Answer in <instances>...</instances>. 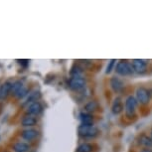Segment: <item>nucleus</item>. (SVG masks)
<instances>
[{
	"instance_id": "9b49d317",
	"label": "nucleus",
	"mask_w": 152,
	"mask_h": 152,
	"mask_svg": "<svg viewBox=\"0 0 152 152\" xmlns=\"http://www.w3.org/2000/svg\"><path fill=\"white\" fill-rule=\"evenodd\" d=\"M123 110V102L120 97H116L114 99L113 104H111V111L114 114H119L120 113H122Z\"/></svg>"
},
{
	"instance_id": "4be33fe9",
	"label": "nucleus",
	"mask_w": 152,
	"mask_h": 152,
	"mask_svg": "<svg viewBox=\"0 0 152 152\" xmlns=\"http://www.w3.org/2000/svg\"><path fill=\"white\" fill-rule=\"evenodd\" d=\"M17 62L22 66H24V67H27L28 64H29V60H17Z\"/></svg>"
},
{
	"instance_id": "f3484780",
	"label": "nucleus",
	"mask_w": 152,
	"mask_h": 152,
	"mask_svg": "<svg viewBox=\"0 0 152 152\" xmlns=\"http://www.w3.org/2000/svg\"><path fill=\"white\" fill-rule=\"evenodd\" d=\"M84 108H85L86 113H94V111H96L97 108H99V104H97L96 100H91V102H88L85 104Z\"/></svg>"
},
{
	"instance_id": "4468645a",
	"label": "nucleus",
	"mask_w": 152,
	"mask_h": 152,
	"mask_svg": "<svg viewBox=\"0 0 152 152\" xmlns=\"http://www.w3.org/2000/svg\"><path fill=\"white\" fill-rule=\"evenodd\" d=\"M138 143L140 145L144 146L146 148H150L152 147V138L151 136H148L146 134H141L138 137Z\"/></svg>"
},
{
	"instance_id": "423d86ee",
	"label": "nucleus",
	"mask_w": 152,
	"mask_h": 152,
	"mask_svg": "<svg viewBox=\"0 0 152 152\" xmlns=\"http://www.w3.org/2000/svg\"><path fill=\"white\" fill-rule=\"evenodd\" d=\"M132 68L133 71L137 74H143L147 70V63L144 60L141 59H135L132 61Z\"/></svg>"
},
{
	"instance_id": "f8f14e48",
	"label": "nucleus",
	"mask_w": 152,
	"mask_h": 152,
	"mask_svg": "<svg viewBox=\"0 0 152 152\" xmlns=\"http://www.w3.org/2000/svg\"><path fill=\"white\" fill-rule=\"evenodd\" d=\"M37 123V118L36 116L34 115H30V114H27L22 118L21 120V125L25 126V127H31V126H34Z\"/></svg>"
},
{
	"instance_id": "ddd939ff",
	"label": "nucleus",
	"mask_w": 152,
	"mask_h": 152,
	"mask_svg": "<svg viewBox=\"0 0 152 152\" xmlns=\"http://www.w3.org/2000/svg\"><path fill=\"white\" fill-rule=\"evenodd\" d=\"M41 97V93L39 91H34L29 93V94L27 96V99H25L24 104H30L32 102H38V99Z\"/></svg>"
},
{
	"instance_id": "412c9836",
	"label": "nucleus",
	"mask_w": 152,
	"mask_h": 152,
	"mask_svg": "<svg viewBox=\"0 0 152 152\" xmlns=\"http://www.w3.org/2000/svg\"><path fill=\"white\" fill-rule=\"evenodd\" d=\"M114 66H115V60L113 59L110 60V62H108V64L107 66V70H105V73L107 74H110L111 71H113V69L114 68Z\"/></svg>"
},
{
	"instance_id": "f03ea898",
	"label": "nucleus",
	"mask_w": 152,
	"mask_h": 152,
	"mask_svg": "<svg viewBox=\"0 0 152 152\" xmlns=\"http://www.w3.org/2000/svg\"><path fill=\"white\" fill-rule=\"evenodd\" d=\"M137 104H138V102H137L135 96H128L126 97L125 102H124V110H125L126 115L128 117H131L135 114Z\"/></svg>"
},
{
	"instance_id": "6e6552de",
	"label": "nucleus",
	"mask_w": 152,
	"mask_h": 152,
	"mask_svg": "<svg viewBox=\"0 0 152 152\" xmlns=\"http://www.w3.org/2000/svg\"><path fill=\"white\" fill-rule=\"evenodd\" d=\"M110 87L115 93H119V91H121L124 88V84H123V82L119 78L113 77L110 79Z\"/></svg>"
},
{
	"instance_id": "b1692460",
	"label": "nucleus",
	"mask_w": 152,
	"mask_h": 152,
	"mask_svg": "<svg viewBox=\"0 0 152 152\" xmlns=\"http://www.w3.org/2000/svg\"><path fill=\"white\" fill-rule=\"evenodd\" d=\"M150 133H151V138H152V129H151V132Z\"/></svg>"
},
{
	"instance_id": "0eeeda50",
	"label": "nucleus",
	"mask_w": 152,
	"mask_h": 152,
	"mask_svg": "<svg viewBox=\"0 0 152 152\" xmlns=\"http://www.w3.org/2000/svg\"><path fill=\"white\" fill-rule=\"evenodd\" d=\"M42 110H43V107L39 102H32V104H28L27 110H26L28 114H30V115H34V116L40 114L42 113Z\"/></svg>"
},
{
	"instance_id": "20e7f679",
	"label": "nucleus",
	"mask_w": 152,
	"mask_h": 152,
	"mask_svg": "<svg viewBox=\"0 0 152 152\" xmlns=\"http://www.w3.org/2000/svg\"><path fill=\"white\" fill-rule=\"evenodd\" d=\"M115 72L119 76H129L133 73V68L130 63L126 61H119L115 66Z\"/></svg>"
},
{
	"instance_id": "a211bd4d",
	"label": "nucleus",
	"mask_w": 152,
	"mask_h": 152,
	"mask_svg": "<svg viewBox=\"0 0 152 152\" xmlns=\"http://www.w3.org/2000/svg\"><path fill=\"white\" fill-rule=\"evenodd\" d=\"M94 146L91 143L85 142L79 145V147L77 148V152H93Z\"/></svg>"
},
{
	"instance_id": "dca6fc26",
	"label": "nucleus",
	"mask_w": 152,
	"mask_h": 152,
	"mask_svg": "<svg viewBox=\"0 0 152 152\" xmlns=\"http://www.w3.org/2000/svg\"><path fill=\"white\" fill-rule=\"evenodd\" d=\"M80 118H81L82 124H93L94 117L91 113H82L81 114H80Z\"/></svg>"
},
{
	"instance_id": "6ab92c4d",
	"label": "nucleus",
	"mask_w": 152,
	"mask_h": 152,
	"mask_svg": "<svg viewBox=\"0 0 152 152\" xmlns=\"http://www.w3.org/2000/svg\"><path fill=\"white\" fill-rule=\"evenodd\" d=\"M24 87L23 86V83L21 81H16V82H14L13 84H12V88H11V94H13L14 96L18 93V91L21 90V88Z\"/></svg>"
},
{
	"instance_id": "9d476101",
	"label": "nucleus",
	"mask_w": 152,
	"mask_h": 152,
	"mask_svg": "<svg viewBox=\"0 0 152 152\" xmlns=\"http://www.w3.org/2000/svg\"><path fill=\"white\" fill-rule=\"evenodd\" d=\"M12 84L10 82H5L4 84L0 86V99H5L8 94L11 93Z\"/></svg>"
},
{
	"instance_id": "39448f33",
	"label": "nucleus",
	"mask_w": 152,
	"mask_h": 152,
	"mask_svg": "<svg viewBox=\"0 0 152 152\" xmlns=\"http://www.w3.org/2000/svg\"><path fill=\"white\" fill-rule=\"evenodd\" d=\"M86 80L82 76L72 77L69 80V88L73 91H81L86 87Z\"/></svg>"
},
{
	"instance_id": "7ed1b4c3",
	"label": "nucleus",
	"mask_w": 152,
	"mask_h": 152,
	"mask_svg": "<svg viewBox=\"0 0 152 152\" xmlns=\"http://www.w3.org/2000/svg\"><path fill=\"white\" fill-rule=\"evenodd\" d=\"M135 97L138 102V104H142V105H146L149 104L150 102V97H151V94L146 88H138L135 91Z\"/></svg>"
},
{
	"instance_id": "f257e3e1",
	"label": "nucleus",
	"mask_w": 152,
	"mask_h": 152,
	"mask_svg": "<svg viewBox=\"0 0 152 152\" xmlns=\"http://www.w3.org/2000/svg\"><path fill=\"white\" fill-rule=\"evenodd\" d=\"M79 134L85 138H91L97 135L99 129L96 125L94 124H81L79 126Z\"/></svg>"
},
{
	"instance_id": "2eb2a0df",
	"label": "nucleus",
	"mask_w": 152,
	"mask_h": 152,
	"mask_svg": "<svg viewBox=\"0 0 152 152\" xmlns=\"http://www.w3.org/2000/svg\"><path fill=\"white\" fill-rule=\"evenodd\" d=\"M13 149L15 152H27L29 151L30 145L26 142H17L13 145Z\"/></svg>"
},
{
	"instance_id": "5701e85b",
	"label": "nucleus",
	"mask_w": 152,
	"mask_h": 152,
	"mask_svg": "<svg viewBox=\"0 0 152 152\" xmlns=\"http://www.w3.org/2000/svg\"><path fill=\"white\" fill-rule=\"evenodd\" d=\"M140 152H152V149H149V148H145V149H142Z\"/></svg>"
},
{
	"instance_id": "aec40b11",
	"label": "nucleus",
	"mask_w": 152,
	"mask_h": 152,
	"mask_svg": "<svg viewBox=\"0 0 152 152\" xmlns=\"http://www.w3.org/2000/svg\"><path fill=\"white\" fill-rule=\"evenodd\" d=\"M28 94H29V90H28V88L24 86V87H23L21 90L15 94V96L17 97V99H23V97L27 96Z\"/></svg>"
},
{
	"instance_id": "1a4fd4ad",
	"label": "nucleus",
	"mask_w": 152,
	"mask_h": 152,
	"mask_svg": "<svg viewBox=\"0 0 152 152\" xmlns=\"http://www.w3.org/2000/svg\"><path fill=\"white\" fill-rule=\"evenodd\" d=\"M39 132L36 129H32V128H28V129H25L22 131L21 136L23 139L27 140V141H31V140H34L38 136Z\"/></svg>"
}]
</instances>
